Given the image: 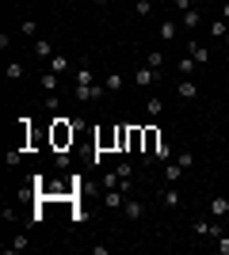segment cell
I'll use <instances>...</instances> for the list:
<instances>
[{
    "label": "cell",
    "instance_id": "cell-14",
    "mask_svg": "<svg viewBox=\"0 0 229 255\" xmlns=\"http://www.w3.org/2000/svg\"><path fill=\"white\" fill-rule=\"evenodd\" d=\"M73 84H96V73H92V65H80V69H76V76H73Z\"/></svg>",
    "mask_w": 229,
    "mask_h": 255
},
{
    "label": "cell",
    "instance_id": "cell-23",
    "mask_svg": "<svg viewBox=\"0 0 229 255\" xmlns=\"http://www.w3.org/2000/svg\"><path fill=\"white\" fill-rule=\"evenodd\" d=\"M145 111H149V118L164 115V99H161V96H149V103H145Z\"/></svg>",
    "mask_w": 229,
    "mask_h": 255
},
{
    "label": "cell",
    "instance_id": "cell-1",
    "mask_svg": "<svg viewBox=\"0 0 229 255\" xmlns=\"http://www.w3.org/2000/svg\"><path fill=\"white\" fill-rule=\"evenodd\" d=\"M73 137H76V126L69 122V118L57 115V118H54V126H50V141H54V149H57V152H65L69 145H73Z\"/></svg>",
    "mask_w": 229,
    "mask_h": 255
},
{
    "label": "cell",
    "instance_id": "cell-24",
    "mask_svg": "<svg viewBox=\"0 0 229 255\" xmlns=\"http://www.w3.org/2000/svg\"><path fill=\"white\" fill-rule=\"evenodd\" d=\"M226 31H229L226 19H214V23H210V38H218V42H222V38H226Z\"/></svg>",
    "mask_w": 229,
    "mask_h": 255
},
{
    "label": "cell",
    "instance_id": "cell-13",
    "mask_svg": "<svg viewBox=\"0 0 229 255\" xmlns=\"http://www.w3.org/2000/svg\"><path fill=\"white\" fill-rule=\"evenodd\" d=\"M103 88H107V96H115V92L126 88V76H122V73H107V76H103Z\"/></svg>",
    "mask_w": 229,
    "mask_h": 255
},
{
    "label": "cell",
    "instance_id": "cell-33",
    "mask_svg": "<svg viewBox=\"0 0 229 255\" xmlns=\"http://www.w3.org/2000/svg\"><path fill=\"white\" fill-rule=\"evenodd\" d=\"M46 107H50V111H57V107H61V96H57V92H50V96H46Z\"/></svg>",
    "mask_w": 229,
    "mask_h": 255
},
{
    "label": "cell",
    "instance_id": "cell-35",
    "mask_svg": "<svg viewBox=\"0 0 229 255\" xmlns=\"http://www.w3.org/2000/svg\"><path fill=\"white\" fill-rule=\"evenodd\" d=\"M23 160V149H15V152H8V168H15V164H19Z\"/></svg>",
    "mask_w": 229,
    "mask_h": 255
},
{
    "label": "cell",
    "instance_id": "cell-34",
    "mask_svg": "<svg viewBox=\"0 0 229 255\" xmlns=\"http://www.w3.org/2000/svg\"><path fill=\"white\" fill-rule=\"evenodd\" d=\"M218 252H222V255H229V233H222V236H218Z\"/></svg>",
    "mask_w": 229,
    "mask_h": 255
},
{
    "label": "cell",
    "instance_id": "cell-11",
    "mask_svg": "<svg viewBox=\"0 0 229 255\" xmlns=\"http://www.w3.org/2000/svg\"><path fill=\"white\" fill-rule=\"evenodd\" d=\"M207 213H210V217H218V221H222V217H226V213H229V198H222V194H214V198H210V206H207Z\"/></svg>",
    "mask_w": 229,
    "mask_h": 255
},
{
    "label": "cell",
    "instance_id": "cell-32",
    "mask_svg": "<svg viewBox=\"0 0 229 255\" xmlns=\"http://www.w3.org/2000/svg\"><path fill=\"white\" fill-rule=\"evenodd\" d=\"M119 183H122L119 171H107V175H103V187H119Z\"/></svg>",
    "mask_w": 229,
    "mask_h": 255
},
{
    "label": "cell",
    "instance_id": "cell-9",
    "mask_svg": "<svg viewBox=\"0 0 229 255\" xmlns=\"http://www.w3.org/2000/svg\"><path fill=\"white\" fill-rule=\"evenodd\" d=\"M180 202H184V198H180V191H176V183H164V187H161V206L176 210Z\"/></svg>",
    "mask_w": 229,
    "mask_h": 255
},
{
    "label": "cell",
    "instance_id": "cell-17",
    "mask_svg": "<svg viewBox=\"0 0 229 255\" xmlns=\"http://www.w3.org/2000/svg\"><path fill=\"white\" fill-rule=\"evenodd\" d=\"M57 80H61V76H57L54 69H46V73L38 76V84H42V92H57Z\"/></svg>",
    "mask_w": 229,
    "mask_h": 255
},
{
    "label": "cell",
    "instance_id": "cell-19",
    "mask_svg": "<svg viewBox=\"0 0 229 255\" xmlns=\"http://www.w3.org/2000/svg\"><path fill=\"white\" fill-rule=\"evenodd\" d=\"M142 145H145V129L130 126V152H142Z\"/></svg>",
    "mask_w": 229,
    "mask_h": 255
},
{
    "label": "cell",
    "instance_id": "cell-27",
    "mask_svg": "<svg viewBox=\"0 0 229 255\" xmlns=\"http://www.w3.org/2000/svg\"><path fill=\"white\" fill-rule=\"evenodd\" d=\"M8 80H15V84L23 80V65L19 61H8Z\"/></svg>",
    "mask_w": 229,
    "mask_h": 255
},
{
    "label": "cell",
    "instance_id": "cell-38",
    "mask_svg": "<svg viewBox=\"0 0 229 255\" xmlns=\"http://www.w3.org/2000/svg\"><path fill=\"white\" fill-rule=\"evenodd\" d=\"M161 4H172V0H161Z\"/></svg>",
    "mask_w": 229,
    "mask_h": 255
},
{
    "label": "cell",
    "instance_id": "cell-18",
    "mask_svg": "<svg viewBox=\"0 0 229 255\" xmlns=\"http://www.w3.org/2000/svg\"><path fill=\"white\" fill-rule=\"evenodd\" d=\"M176 34H180V23H176V19H161V38H164V42H172Z\"/></svg>",
    "mask_w": 229,
    "mask_h": 255
},
{
    "label": "cell",
    "instance_id": "cell-4",
    "mask_svg": "<svg viewBox=\"0 0 229 255\" xmlns=\"http://www.w3.org/2000/svg\"><path fill=\"white\" fill-rule=\"evenodd\" d=\"M157 80H161V73H157V69H149L145 61L138 65V69H134V84H138V88H153Z\"/></svg>",
    "mask_w": 229,
    "mask_h": 255
},
{
    "label": "cell",
    "instance_id": "cell-7",
    "mask_svg": "<svg viewBox=\"0 0 229 255\" xmlns=\"http://www.w3.org/2000/svg\"><path fill=\"white\" fill-rule=\"evenodd\" d=\"M31 50H34V57H38V61H50V57H54V42H50V38H42V34L31 42Z\"/></svg>",
    "mask_w": 229,
    "mask_h": 255
},
{
    "label": "cell",
    "instance_id": "cell-8",
    "mask_svg": "<svg viewBox=\"0 0 229 255\" xmlns=\"http://www.w3.org/2000/svg\"><path fill=\"white\" fill-rule=\"evenodd\" d=\"M176 96L184 99V103H187V99H199V84L191 80V76H184V80L176 84Z\"/></svg>",
    "mask_w": 229,
    "mask_h": 255
},
{
    "label": "cell",
    "instance_id": "cell-37",
    "mask_svg": "<svg viewBox=\"0 0 229 255\" xmlns=\"http://www.w3.org/2000/svg\"><path fill=\"white\" fill-rule=\"evenodd\" d=\"M222 19L229 23V0H222Z\"/></svg>",
    "mask_w": 229,
    "mask_h": 255
},
{
    "label": "cell",
    "instance_id": "cell-28",
    "mask_svg": "<svg viewBox=\"0 0 229 255\" xmlns=\"http://www.w3.org/2000/svg\"><path fill=\"white\" fill-rule=\"evenodd\" d=\"M176 164H180L184 171H191V168H195V156H191V152H180V156H176Z\"/></svg>",
    "mask_w": 229,
    "mask_h": 255
},
{
    "label": "cell",
    "instance_id": "cell-5",
    "mask_svg": "<svg viewBox=\"0 0 229 255\" xmlns=\"http://www.w3.org/2000/svg\"><path fill=\"white\" fill-rule=\"evenodd\" d=\"M161 141H164L161 129H157V126H145V145H142V152L153 160V156H157V149H161Z\"/></svg>",
    "mask_w": 229,
    "mask_h": 255
},
{
    "label": "cell",
    "instance_id": "cell-15",
    "mask_svg": "<svg viewBox=\"0 0 229 255\" xmlns=\"http://www.w3.org/2000/svg\"><path fill=\"white\" fill-rule=\"evenodd\" d=\"M180 179H184V168H180L176 160H168V164H164V183H180Z\"/></svg>",
    "mask_w": 229,
    "mask_h": 255
},
{
    "label": "cell",
    "instance_id": "cell-12",
    "mask_svg": "<svg viewBox=\"0 0 229 255\" xmlns=\"http://www.w3.org/2000/svg\"><path fill=\"white\" fill-rule=\"evenodd\" d=\"M180 27H184V31H199V27H203V15H199L195 8H191V11H180Z\"/></svg>",
    "mask_w": 229,
    "mask_h": 255
},
{
    "label": "cell",
    "instance_id": "cell-20",
    "mask_svg": "<svg viewBox=\"0 0 229 255\" xmlns=\"http://www.w3.org/2000/svg\"><path fill=\"white\" fill-rule=\"evenodd\" d=\"M195 69H199L195 57H184V61H176V73H180V80H184V76H191Z\"/></svg>",
    "mask_w": 229,
    "mask_h": 255
},
{
    "label": "cell",
    "instance_id": "cell-22",
    "mask_svg": "<svg viewBox=\"0 0 229 255\" xmlns=\"http://www.w3.org/2000/svg\"><path fill=\"white\" fill-rule=\"evenodd\" d=\"M153 4H157V0H134V15H138V19L153 15Z\"/></svg>",
    "mask_w": 229,
    "mask_h": 255
},
{
    "label": "cell",
    "instance_id": "cell-25",
    "mask_svg": "<svg viewBox=\"0 0 229 255\" xmlns=\"http://www.w3.org/2000/svg\"><path fill=\"white\" fill-rule=\"evenodd\" d=\"M145 65H149V69H157V73H161V69H164V57H161V50L145 53Z\"/></svg>",
    "mask_w": 229,
    "mask_h": 255
},
{
    "label": "cell",
    "instance_id": "cell-26",
    "mask_svg": "<svg viewBox=\"0 0 229 255\" xmlns=\"http://www.w3.org/2000/svg\"><path fill=\"white\" fill-rule=\"evenodd\" d=\"M119 152H130V126H119Z\"/></svg>",
    "mask_w": 229,
    "mask_h": 255
},
{
    "label": "cell",
    "instance_id": "cell-36",
    "mask_svg": "<svg viewBox=\"0 0 229 255\" xmlns=\"http://www.w3.org/2000/svg\"><path fill=\"white\" fill-rule=\"evenodd\" d=\"M172 8L176 11H191V0H172Z\"/></svg>",
    "mask_w": 229,
    "mask_h": 255
},
{
    "label": "cell",
    "instance_id": "cell-3",
    "mask_svg": "<svg viewBox=\"0 0 229 255\" xmlns=\"http://www.w3.org/2000/svg\"><path fill=\"white\" fill-rule=\"evenodd\" d=\"M99 96H107L103 84H73V99L76 103H96Z\"/></svg>",
    "mask_w": 229,
    "mask_h": 255
},
{
    "label": "cell",
    "instance_id": "cell-30",
    "mask_svg": "<svg viewBox=\"0 0 229 255\" xmlns=\"http://www.w3.org/2000/svg\"><path fill=\"white\" fill-rule=\"evenodd\" d=\"M153 160H161V164H168L172 160V149H168V141H161V149H157V156Z\"/></svg>",
    "mask_w": 229,
    "mask_h": 255
},
{
    "label": "cell",
    "instance_id": "cell-10",
    "mask_svg": "<svg viewBox=\"0 0 229 255\" xmlns=\"http://www.w3.org/2000/svg\"><path fill=\"white\" fill-rule=\"evenodd\" d=\"M122 213H126L130 221H142L145 217V202L142 198H126V202H122Z\"/></svg>",
    "mask_w": 229,
    "mask_h": 255
},
{
    "label": "cell",
    "instance_id": "cell-21",
    "mask_svg": "<svg viewBox=\"0 0 229 255\" xmlns=\"http://www.w3.org/2000/svg\"><path fill=\"white\" fill-rule=\"evenodd\" d=\"M50 69H54L57 76H65L69 73V57H65V53H54V57H50Z\"/></svg>",
    "mask_w": 229,
    "mask_h": 255
},
{
    "label": "cell",
    "instance_id": "cell-29",
    "mask_svg": "<svg viewBox=\"0 0 229 255\" xmlns=\"http://www.w3.org/2000/svg\"><path fill=\"white\" fill-rule=\"evenodd\" d=\"M23 34H27V38H38V23L34 19H23V27H19Z\"/></svg>",
    "mask_w": 229,
    "mask_h": 255
},
{
    "label": "cell",
    "instance_id": "cell-6",
    "mask_svg": "<svg viewBox=\"0 0 229 255\" xmlns=\"http://www.w3.org/2000/svg\"><path fill=\"white\" fill-rule=\"evenodd\" d=\"M187 57H195L199 65H207L210 61V46H203L199 38H187Z\"/></svg>",
    "mask_w": 229,
    "mask_h": 255
},
{
    "label": "cell",
    "instance_id": "cell-16",
    "mask_svg": "<svg viewBox=\"0 0 229 255\" xmlns=\"http://www.w3.org/2000/svg\"><path fill=\"white\" fill-rule=\"evenodd\" d=\"M31 248V240H27V233H19V236H11V244L4 248V252H11V255H19V252H27Z\"/></svg>",
    "mask_w": 229,
    "mask_h": 255
},
{
    "label": "cell",
    "instance_id": "cell-39",
    "mask_svg": "<svg viewBox=\"0 0 229 255\" xmlns=\"http://www.w3.org/2000/svg\"><path fill=\"white\" fill-rule=\"evenodd\" d=\"M96 4H107V0H96Z\"/></svg>",
    "mask_w": 229,
    "mask_h": 255
},
{
    "label": "cell",
    "instance_id": "cell-2",
    "mask_svg": "<svg viewBox=\"0 0 229 255\" xmlns=\"http://www.w3.org/2000/svg\"><path fill=\"white\" fill-rule=\"evenodd\" d=\"M96 152H119V126H103L96 133Z\"/></svg>",
    "mask_w": 229,
    "mask_h": 255
},
{
    "label": "cell",
    "instance_id": "cell-31",
    "mask_svg": "<svg viewBox=\"0 0 229 255\" xmlns=\"http://www.w3.org/2000/svg\"><path fill=\"white\" fill-rule=\"evenodd\" d=\"M54 164H57V171H65V168H69V149H65V152H57Z\"/></svg>",
    "mask_w": 229,
    "mask_h": 255
}]
</instances>
